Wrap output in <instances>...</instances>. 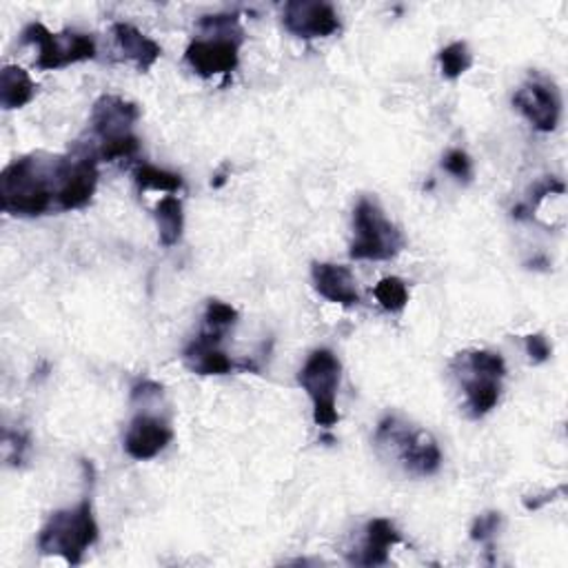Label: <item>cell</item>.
I'll use <instances>...</instances> for the list:
<instances>
[{
  "label": "cell",
  "mask_w": 568,
  "mask_h": 568,
  "mask_svg": "<svg viewBox=\"0 0 568 568\" xmlns=\"http://www.w3.org/2000/svg\"><path fill=\"white\" fill-rule=\"evenodd\" d=\"M437 60H439V68H442V74H445V78L456 81L471 70L473 53H471V49L464 40H458V43H451L449 47L442 49L437 53Z\"/></svg>",
  "instance_id": "ffe728a7"
},
{
  "label": "cell",
  "mask_w": 568,
  "mask_h": 568,
  "mask_svg": "<svg viewBox=\"0 0 568 568\" xmlns=\"http://www.w3.org/2000/svg\"><path fill=\"white\" fill-rule=\"evenodd\" d=\"M36 96V85L29 74L19 65H8L0 72V105L3 109H21Z\"/></svg>",
  "instance_id": "e0dca14e"
},
{
  "label": "cell",
  "mask_w": 568,
  "mask_h": 568,
  "mask_svg": "<svg viewBox=\"0 0 568 568\" xmlns=\"http://www.w3.org/2000/svg\"><path fill=\"white\" fill-rule=\"evenodd\" d=\"M340 377L342 364L331 349H315L298 373V383L313 404V422L323 428H331L340 420L336 409Z\"/></svg>",
  "instance_id": "8992f818"
},
{
  "label": "cell",
  "mask_w": 568,
  "mask_h": 568,
  "mask_svg": "<svg viewBox=\"0 0 568 568\" xmlns=\"http://www.w3.org/2000/svg\"><path fill=\"white\" fill-rule=\"evenodd\" d=\"M402 542L400 531L387 518H375L366 524L364 544L360 557L355 559L362 566H385L389 561V551Z\"/></svg>",
  "instance_id": "9a60e30c"
},
{
  "label": "cell",
  "mask_w": 568,
  "mask_h": 568,
  "mask_svg": "<svg viewBox=\"0 0 568 568\" xmlns=\"http://www.w3.org/2000/svg\"><path fill=\"white\" fill-rule=\"evenodd\" d=\"M23 43L38 45L36 68L40 72H53L76 65V62L96 58V40L81 32H58L51 34L43 23H32L23 29Z\"/></svg>",
  "instance_id": "ba28073f"
},
{
  "label": "cell",
  "mask_w": 568,
  "mask_h": 568,
  "mask_svg": "<svg viewBox=\"0 0 568 568\" xmlns=\"http://www.w3.org/2000/svg\"><path fill=\"white\" fill-rule=\"evenodd\" d=\"M282 25L289 34L304 40L334 36L342 27L338 12L318 0H291L282 10Z\"/></svg>",
  "instance_id": "30bf717a"
},
{
  "label": "cell",
  "mask_w": 568,
  "mask_h": 568,
  "mask_svg": "<svg viewBox=\"0 0 568 568\" xmlns=\"http://www.w3.org/2000/svg\"><path fill=\"white\" fill-rule=\"evenodd\" d=\"M141 109L120 96H100L92 109V138L89 149L100 162L132 160L141 152V141L134 134V124Z\"/></svg>",
  "instance_id": "7a4b0ae2"
},
{
  "label": "cell",
  "mask_w": 568,
  "mask_h": 568,
  "mask_svg": "<svg viewBox=\"0 0 568 568\" xmlns=\"http://www.w3.org/2000/svg\"><path fill=\"white\" fill-rule=\"evenodd\" d=\"M162 398V387L158 383H152V380H143L141 385H136L132 389V400L134 402H143V404H149L152 400H158Z\"/></svg>",
  "instance_id": "4316f807"
},
{
  "label": "cell",
  "mask_w": 568,
  "mask_h": 568,
  "mask_svg": "<svg viewBox=\"0 0 568 568\" xmlns=\"http://www.w3.org/2000/svg\"><path fill=\"white\" fill-rule=\"evenodd\" d=\"M201 36L189 43L184 51L186 65L198 76H229L240 62V45L244 32L240 27L238 14H216L203 16L198 21Z\"/></svg>",
  "instance_id": "3957f363"
},
{
  "label": "cell",
  "mask_w": 568,
  "mask_h": 568,
  "mask_svg": "<svg viewBox=\"0 0 568 568\" xmlns=\"http://www.w3.org/2000/svg\"><path fill=\"white\" fill-rule=\"evenodd\" d=\"M220 342H222L220 334H214L209 329L201 331L198 338H194L192 342H189L184 353H182L186 368L198 373V375H227L233 368L256 371V366L249 364V362H233L220 349Z\"/></svg>",
  "instance_id": "8fae6325"
},
{
  "label": "cell",
  "mask_w": 568,
  "mask_h": 568,
  "mask_svg": "<svg viewBox=\"0 0 568 568\" xmlns=\"http://www.w3.org/2000/svg\"><path fill=\"white\" fill-rule=\"evenodd\" d=\"M98 542V524L94 518L92 499L85 497L72 509H62L49 516L38 533V551L43 555L62 557L78 566L85 553Z\"/></svg>",
  "instance_id": "277c9868"
},
{
  "label": "cell",
  "mask_w": 568,
  "mask_h": 568,
  "mask_svg": "<svg viewBox=\"0 0 568 568\" xmlns=\"http://www.w3.org/2000/svg\"><path fill=\"white\" fill-rule=\"evenodd\" d=\"M111 34L118 51L128 60H134L141 72H149L162 56V47L130 23H116Z\"/></svg>",
  "instance_id": "5bb4252c"
},
{
  "label": "cell",
  "mask_w": 568,
  "mask_h": 568,
  "mask_svg": "<svg viewBox=\"0 0 568 568\" xmlns=\"http://www.w3.org/2000/svg\"><path fill=\"white\" fill-rule=\"evenodd\" d=\"M442 167H445V171H449L460 182H469L473 178V162H471L469 154L462 149H451L445 156V160H442Z\"/></svg>",
  "instance_id": "cb8c5ba5"
},
{
  "label": "cell",
  "mask_w": 568,
  "mask_h": 568,
  "mask_svg": "<svg viewBox=\"0 0 568 568\" xmlns=\"http://www.w3.org/2000/svg\"><path fill=\"white\" fill-rule=\"evenodd\" d=\"M471 375H464V396H467V407L473 418H482L495 409L501 396V387L497 377L475 373L464 366Z\"/></svg>",
  "instance_id": "2e32d148"
},
{
  "label": "cell",
  "mask_w": 568,
  "mask_h": 568,
  "mask_svg": "<svg viewBox=\"0 0 568 568\" xmlns=\"http://www.w3.org/2000/svg\"><path fill=\"white\" fill-rule=\"evenodd\" d=\"M516 109L542 134L557 130L561 118V96L546 76H531L513 96Z\"/></svg>",
  "instance_id": "9c48e42d"
},
{
  "label": "cell",
  "mask_w": 568,
  "mask_h": 568,
  "mask_svg": "<svg viewBox=\"0 0 568 568\" xmlns=\"http://www.w3.org/2000/svg\"><path fill=\"white\" fill-rule=\"evenodd\" d=\"M524 345H527V353H529V358H531L533 364L546 362V360L551 358V353H553V349H551V345H548V340H546L544 334H531V336H527V338H524Z\"/></svg>",
  "instance_id": "484cf974"
},
{
  "label": "cell",
  "mask_w": 568,
  "mask_h": 568,
  "mask_svg": "<svg viewBox=\"0 0 568 568\" xmlns=\"http://www.w3.org/2000/svg\"><path fill=\"white\" fill-rule=\"evenodd\" d=\"M373 295H375L377 302H380V306L385 311L400 313L407 306V302H409V287H407V282L402 278L389 276V278H383L380 282L375 285Z\"/></svg>",
  "instance_id": "44dd1931"
},
{
  "label": "cell",
  "mask_w": 568,
  "mask_h": 568,
  "mask_svg": "<svg viewBox=\"0 0 568 568\" xmlns=\"http://www.w3.org/2000/svg\"><path fill=\"white\" fill-rule=\"evenodd\" d=\"M311 280H313V289L334 304L355 306L360 302L358 282L349 267L334 265V263H313Z\"/></svg>",
  "instance_id": "4fadbf2b"
},
{
  "label": "cell",
  "mask_w": 568,
  "mask_h": 568,
  "mask_svg": "<svg viewBox=\"0 0 568 568\" xmlns=\"http://www.w3.org/2000/svg\"><path fill=\"white\" fill-rule=\"evenodd\" d=\"M355 240L349 256L353 261H391L404 249L402 231L385 216L383 207L371 198H360L353 212Z\"/></svg>",
  "instance_id": "5b68a950"
},
{
  "label": "cell",
  "mask_w": 568,
  "mask_h": 568,
  "mask_svg": "<svg viewBox=\"0 0 568 568\" xmlns=\"http://www.w3.org/2000/svg\"><path fill=\"white\" fill-rule=\"evenodd\" d=\"M154 218L158 225V240L162 246H176L182 238L184 231V212H182V203L176 196H167L162 198L156 209H154Z\"/></svg>",
  "instance_id": "ac0fdd59"
},
{
  "label": "cell",
  "mask_w": 568,
  "mask_h": 568,
  "mask_svg": "<svg viewBox=\"0 0 568 568\" xmlns=\"http://www.w3.org/2000/svg\"><path fill=\"white\" fill-rule=\"evenodd\" d=\"M499 527H501V513H497V511L484 513V516H480V518L473 522V527H471V540H473V542H480V544H488V542L497 535Z\"/></svg>",
  "instance_id": "d4e9b609"
},
{
  "label": "cell",
  "mask_w": 568,
  "mask_h": 568,
  "mask_svg": "<svg viewBox=\"0 0 568 568\" xmlns=\"http://www.w3.org/2000/svg\"><path fill=\"white\" fill-rule=\"evenodd\" d=\"M460 360H464L467 368L482 373V375L497 377V380H501V377L507 375V362H504V358L499 353H493V351H469V353H464V358L460 355Z\"/></svg>",
  "instance_id": "603a6c76"
},
{
  "label": "cell",
  "mask_w": 568,
  "mask_h": 568,
  "mask_svg": "<svg viewBox=\"0 0 568 568\" xmlns=\"http://www.w3.org/2000/svg\"><path fill=\"white\" fill-rule=\"evenodd\" d=\"M375 439L377 445L394 449L400 462L404 464V469L413 475L428 478L435 475L442 467V451L437 447L435 437L428 431L411 428L409 424H402L394 415L380 422Z\"/></svg>",
  "instance_id": "52a82bcc"
},
{
  "label": "cell",
  "mask_w": 568,
  "mask_h": 568,
  "mask_svg": "<svg viewBox=\"0 0 568 568\" xmlns=\"http://www.w3.org/2000/svg\"><path fill=\"white\" fill-rule=\"evenodd\" d=\"M68 171V156L29 154L10 162L0 173V207L21 218L58 212V196Z\"/></svg>",
  "instance_id": "6da1fadb"
},
{
  "label": "cell",
  "mask_w": 568,
  "mask_h": 568,
  "mask_svg": "<svg viewBox=\"0 0 568 568\" xmlns=\"http://www.w3.org/2000/svg\"><path fill=\"white\" fill-rule=\"evenodd\" d=\"M173 431L169 422L149 413H141L132 420L128 435H124V451L138 462L154 460L169 447Z\"/></svg>",
  "instance_id": "7c38bea8"
},
{
  "label": "cell",
  "mask_w": 568,
  "mask_h": 568,
  "mask_svg": "<svg viewBox=\"0 0 568 568\" xmlns=\"http://www.w3.org/2000/svg\"><path fill=\"white\" fill-rule=\"evenodd\" d=\"M238 318H240V315H238V311L231 304H227L222 300H209L207 302L205 329L225 336L238 323Z\"/></svg>",
  "instance_id": "7402d4cb"
},
{
  "label": "cell",
  "mask_w": 568,
  "mask_h": 568,
  "mask_svg": "<svg viewBox=\"0 0 568 568\" xmlns=\"http://www.w3.org/2000/svg\"><path fill=\"white\" fill-rule=\"evenodd\" d=\"M134 180H136L141 192L154 189V192L178 194L180 189L184 186L180 173H173V171H167V169H158L154 165H138L134 169Z\"/></svg>",
  "instance_id": "d6986e66"
}]
</instances>
